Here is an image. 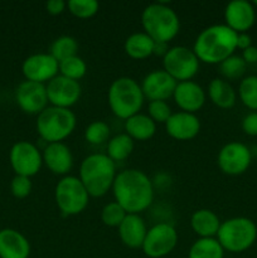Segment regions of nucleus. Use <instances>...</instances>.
<instances>
[{"instance_id": "obj_1", "label": "nucleus", "mask_w": 257, "mask_h": 258, "mask_svg": "<svg viewBox=\"0 0 257 258\" xmlns=\"http://www.w3.org/2000/svg\"><path fill=\"white\" fill-rule=\"evenodd\" d=\"M116 203L127 214H140L154 201V186L148 174L139 169H125L116 175L112 185Z\"/></svg>"}, {"instance_id": "obj_2", "label": "nucleus", "mask_w": 257, "mask_h": 258, "mask_svg": "<svg viewBox=\"0 0 257 258\" xmlns=\"http://www.w3.org/2000/svg\"><path fill=\"white\" fill-rule=\"evenodd\" d=\"M237 49V33L226 24H213L204 28L193 45L199 62L219 64L233 55Z\"/></svg>"}, {"instance_id": "obj_3", "label": "nucleus", "mask_w": 257, "mask_h": 258, "mask_svg": "<svg viewBox=\"0 0 257 258\" xmlns=\"http://www.w3.org/2000/svg\"><path fill=\"white\" fill-rule=\"evenodd\" d=\"M116 175V163L107 154H91L86 156L80 166V180L85 185L88 196L101 198L112 189Z\"/></svg>"}, {"instance_id": "obj_4", "label": "nucleus", "mask_w": 257, "mask_h": 258, "mask_svg": "<svg viewBox=\"0 0 257 258\" xmlns=\"http://www.w3.org/2000/svg\"><path fill=\"white\" fill-rule=\"evenodd\" d=\"M144 32L155 43H165L178 35L180 20L173 8L165 3H153L145 7L141 14Z\"/></svg>"}, {"instance_id": "obj_5", "label": "nucleus", "mask_w": 257, "mask_h": 258, "mask_svg": "<svg viewBox=\"0 0 257 258\" xmlns=\"http://www.w3.org/2000/svg\"><path fill=\"white\" fill-rule=\"evenodd\" d=\"M107 101L113 115L122 120L140 113L144 105L141 86L131 77H118L111 83L107 92Z\"/></svg>"}, {"instance_id": "obj_6", "label": "nucleus", "mask_w": 257, "mask_h": 258, "mask_svg": "<svg viewBox=\"0 0 257 258\" xmlns=\"http://www.w3.org/2000/svg\"><path fill=\"white\" fill-rule=\"evenodd\" d=\"M77 118L71 108L48 106L38 115L37 131L48 144L63 143L75 131Z\"/></svg>"}, {"instance_id": "obj_7", "label": "nucleus", "mask_w": 257, "mask_h": 258, "mask_svg": "<svg viewBox=\"0 0 257 258\" xmlns=\"http://www.w3.org/2000/svg\"><path fill=\"white\" fill-rule=\"evenodd\" d=\"M216 238L224 251L241 253L254 243L257 238V227L249 218L234 217L222 222Z\"/></svg>"}, {"instance_id": "obj_8", "label": "nucleus", "mask_w": 257, "mask_h": 258, "mask_svg": "<svg viewBox=\"0 0 257 258\" xmlns=\"http://www.w3.org/2000/svg\"><path fill=\"white\" fill-rule=\"evenodd\" d=\"M54 199L62 214L77 216L87 208L90 196L78 176L66 175L55 185Z\"/></svg>"}, {"instance_id": "obj_9", "label": "nucleus", "mask_w": 257, "mask_h": 258, "mask_svg": "<svg viewBox=\"0 0 257 258\" xmlns=\"http://www.w3.org/2000/svg\"><path fill=\"white\" fill-rule=\"evenodd\" d=\"M199 64L201 62L193 49L184 45L169 48L163 57V70L176 82L191 81V78L198 73Z\"/></svg>"}, {"instance_id": "obj_10", "label": "nucleus", "mask_w": 257, "mask_h": 258, "mask_svg": "<svg viewBox=\"0 0 257 258\" xmlns=\"http://www.w3.org/2000/svg\"><path fill=\"white\" fill-rule=\"evenodd\" d=\"M176 243V229L169 223H158L148 229L141 249L149 258H163L173 252Z\"/></svg>"}, {"instance_id": "obj_11", "label": "nucleus", "mask_w": 257, "mask_h": 258, "mask_svg": "<svg viewBox=\"0 0 257 258\" xmlns=\"http://www.w3.org/2000/svg\"><path fill=\"white\" fill-rule=\"evenodd\" d=\"M10 164L17 175L30 176L39 173L43 165L42 153L37 146L28 141L14 144L10 150Z\"/></svg>"}, {"instance_id": "obj_12", "label": "nucleus", "mask_w": 257, "mask_h": 258, "mask_svg": "<svg viewBox=\"0 0 257 258\" xmlns=\"http://www.w3.org/2000/svg\"><path fill=\"white\" fill-rule=\"evenodd\" d=\"M48 102L50 106L71 108L80 101L82 88L78 81L70 80L65 76H55L45 85Z\"/></svg>"}, {"instance_id": "obj_13", "label": "nucleus", "mask_w": 257, "mask_h": 258, "mask_svg": "<svg viewBox=\"0 0 257 258\" xmlns=\"http://www.w3.org/2000/svg\"><path fill=\"white\" fill-rule=\"evenodd\" d=\"M217 163L227 175H241L251 164V151L244 144L232 141L219 150Z\"/></svg>"}, {"instance_id": "obj_14", "label": "nucleus", "mask_w": 257, "mask_h": 258, "mask_svg": "<svg viewBox=\"0 0 257 258\" xmlns=\"http://www.w3.org/2000/svg\"><path fill=\"white\" fill-rule=\"evenodd\" d=\"M22 71L27 81L47 85L59 75V63L49 53H35L23 62Z\"/></svg>"}, {"instance_id": "obj_15", "label": "nucleus", "mask_w": 257, "mask_h": 258, "mask_svg": "<svg viewBox=\"0 0 257 258\" xmlns=\"http://www.w3.org/2000/svg\"><path fill=\"white\" fill-rule=\"evenodd\" d=\"M15 98L19 107L30 115H39L49 103L45 85L32 81H24L18 86Z\"/></svg>"}, {"instance_id": "obj_16", "label": "nucleus", "mask_w": 257, "mask_h": 258, "mask_svg": "<svg viewBox=\"0 0 257 258\" xmlns=\"http://www.w3.org/2000/svg\"><path fill=\"white\" fill-rule=\"evenodd\" d=\"M176 85L178 82L165 71L155 70L145 76L140 86L149 101H166L173 97Z\"/></svg>"}, {"instance_id": "obj_17", "label": "nucleus", "mask_w": 257, "mask_h": 258, "mask_svg": "<svg viewBox=\"0 0 257 258\" xmlns=\"http://www.w3.org/2000/svg\"><path fill=\"white\" fill-rule=\"evenodd\" d=\"M256 14L253 5L247 0H233L224 9V20L227 27L239 34L246 33L254 24Z\"/></svg>"}, {"instance_id": "obj_18", "label": "nucleus", "mask_w": 257, "mask_h": 258, "mask_svg": "<svg viewBox=\"0 0 257 258\" xmlns=\"http://www.w3.org/2000/svg\"><path fill=\"white\" fill-rule=\"evenodd\" d=\"M165 130L170 138L178 141H189L201 131V121L196 113L174 112L165 122Z\"/></svg>"}, {"instance_id": "obj_19", "label": "nucleus", "mask_w": 257, "mask_h": 258, "mask_svg": "<svg viewBox=\"0 0 257 258\" xmlns=\"http://www.w3.org/2000/svg\"><path fill=\"white\" fill-rule=\"evenodd\" d=\"M43 164L55 175H68L73 168V155L65 143L48 144L42 153Z\"/></svg>"}, {"instance_id": "obj_20", "label": "nucleus", "mask_w": 257, "mask_h": 258, "mask_svg": "<svg viewBox=\"0 0 257 258\" xmlns=\"http://www.w3.org/2000/svg\"><path fill=\"white\" fill-rule=\"evenodd\" d=\"M176 106L184 112L196 113L206 103V92L193 81L178 82L173 95Z\"/></svg>"}, {"instance_id": "obj_21", "label": "nucleus", "mask_w": 257, "mask_h": 258, "mask_svg": "<svg viewBox=\"0 0 257 258\" xmlns=\"http://www.w3.org/2000/svg\"><path fill=\"white\" fill-rule=\"evenodd\" d=\"M118 237L128 248H141L148 228L140 214H127L122 223L118 226Z\"/></svg>"}, {"instance_id": "obj_22", "label": "nucleus", "mask_w": 257, "mask_h": 258, "mask_svg": "<svg viewBox=\"0 0 257 258\" xmlns=\"http://www.w3.org/2000/svg\"><path fill=\"white\" fill-rule=\"evenodd\" d=\"M30 244L20 232L15 229L0 231V258H28Z\"/></svg>"}, {"instance_id": "obj_23", "label": "nucleus", "mask_w": 257, "mask_h": 258, "mask_svg": "<svg viewBox=\"0 0 257 258\" xmlns=\"http://www.w3.org/2000/svg\"><path fill=\"white\" fill-rule=\"evenodd\" d=\"M222 222L211 209H198L190 217V227L199 238H216Z\"/></svg>"}, {"instance_id": "obj_24", "label": "nucleus", "mask_w": 257, "mask_h": 258, "mask_svg": "<svg viewBox=\"0 0 257 258\" xmlns=\"http://www.w3.org/2000/svg\"><path fill=\"white\" fill-rule=\"evenodd\" d=\"M155 42L145 32H136L128 35L123 44L125 53L133 59H146L154 54Z\"/></svg>"}, {"instance_id": "obj_25", "label": "nucleus", "mask_w": 257, "mask_h": 258, "mask_svg": "<svg viewBox=\"0 0 257 258\" xmlns=\"http://www.w3.org/2000/svg\"><path fill=\"white\" fill-rule=\"evenodd\" d=\"M125 131L133 140H150L156 133V123L145 113H136L125 120Z\"/></svg>"}, {"instance_id": "obj_26", "label": "nucleus", "mask_w": 257, "mask_h": 258, "mask_svg": "<svg viewBox=\"0 0 257 258\" xmlns=\"http://www.w3.org/2000/svg\"><path fill=\"white\" fill-rule=\"evenodd\" d=\"M208 96L213 105L223 110L233 107L236 103V91L223 78H214L209 82Z\"/></svg>"}, {"instance_id": "obj_27", "label": "nucleus", "mask_w": 257, "mask_h": 258, "mask_svg": "<svg viewBox=\"0 0 257 258\" xmlns=\"http://www.w3.org/2000/svg\"><path fill=\"white\" fill-rule=\"evenodd\" d=\"M224 249L217 238H198L189 249L188 258H223Z\"/></svg>"}, {"instance_id": "obj_28", "label": "nucleus", "mask_w": 257, "mask_h": 258, "mask_svg": "<svg viewBox=\"0 0 257 258\" xmlns=\"http://www.w3.org/2000/svg\"><path fill=\"white\" fill-rule=\"evenodd\" d=\"M134 150V140L126 133L118 134L108 140L107 156L112 161H122L131 155Z\"/></svg>"}, {"instance_id": "obj_29", "label": "nucleus", "mask_w": 257, "mask_h": 258, "mask_svg": "<svg viewBox=\"0 0 257 258\" xmlns=\"http://www.w3.org/2000/svg\"><path fill=\"white\" fill-rule=\"evenodd\" d=\"M78 53V43L76 38L71 35H60L53 40L50 45L49 54L57 60L58 63L67 58L75 57Z\"/></svg>"}, {"instance_id": "obj_30", "label": "nucleus", "mask_w": 257, "mask_h": 258, "mask_svg": "<svg viewBox=\"0 0 257 258\" xmlns=\"http://www.w3.org/2000/svg\"><path fill=\"white\" fill-rule=\"evenodd\" d=\"M87 73V64L80 55L67 58L59 62V75L73 81H80Z\"/></svg>"}, {"instance_id": "obj_31", "label": "nucleus", "mask_w": 257, "mask_h": 258, "mask_svg": "<svg viewBox=\"0 0 257 258\" xmlns=\"http://www.w3.org/2000/svg\"><path fill=\"white\" fill-rule=\"evenodd\" d=\"M219 73L223 76L226 80H238L244 75L247 68V63L244 62L243 58L239 55H231L223 62L219 63Z\"/></svg>"}, {"instance_id": "obj_32", "label": "nucleus", "mask_w": 257, "mask_h": 258, "mask_svg": "<svg viewBox=\"0 0 257 258\" xmlns=\"http://www.w3.org/2000/svg\"><path fill=\"white\" fill-rule=\"evenodd\" d=\"M239 98L249 110L257 111V76L244 77L239 83Z\"/></svg>"}, {"instance_id": "obj_33", "label": "nucleus", "mask_w": 257, "mask_h": 258, "mask_svg": "<svg viewBox=\"0 0 257 258\" xmlns=\"http://www.w3.org/2000/svg\"><path fill=\"white\" fill-rule=\"evenodd\" d=\"M127 216L125 209L116 202H110L106 204L101 211V221L105 226L111 227V228H118L125 217Z\"/></svg>"}, {"instance_id": "obj_34", "label": "nucleus", "mask_w": 257, "mask_h": 258, "mask_svg": "<svg viewBox=\"0 0 257 258\" xmlns=\"http://www.w3.org/2000/svg\"><path fill=\"white\" fill-rule=\"evenodd\" d=\"M67 8L72 15L78 19H90L98 12V3L96 0H70Z\"/></svg>"}, {"instance_id": "obj_35", "label": "nucleus", "mask_w": 257, "mask_h": 258, "mask_svg": "<svg viewBox=\"0 0 257 258\" xmlns=\"http://www.w3.org/2000/svg\"><path fill=\"white\" fill-rule=\"evenodd\" d=\"M110 126L105 121H92L85 130V139L88 144L101 145L110 138Z\"/></svg>"}, {"instance_id": "obj_36", "label": "nucleus", "mask_w": 257, "mask_h": 258, "mask_svg": "<svg viewBox=\"0 0 257 258\" xmlns=\"http://www.w3.org/2000/svg\"><path fill=\"white\" fill-rule=\"evenodd\" d=\"M173 115L171 108L166 101H150L148 107V116L155 123H164L165 125L169 117Z\"/></svg>"}, {"instance_id": "obj_37", "label": "nucleus", "mask_w": 257, "mask_h": 258, "mask_svg": "<svg viewBox=\"0 0 257 258\" xmlns=\"http://www.w3.org/2000/svg\"><path fill=\"white\" fill-rule=\"evenodd\" d=\"M12 193L15 198L23 199L28 197L32 191V181L30 178L23 175H15L12 180Z\"/></svg>"}, {"instance_id": "obj_38", "label": "nucleus", "mask_w": 257, "mask_h": 258, "mask_svg": "<svg viewBox=\"0 0 257 258\" xmlns=\"http://www.w3.org/2000/svg\"><path fill=\"white\" fill-rule=\"evenodd\" d=\"M242 130L249 136H257V112H251L242 120Z\"/></svg>"}, {"instance_id": "obj_39", "label": "nucleus", "mask_w": 257, "mask_h": 258, "mask_svg": "<svg viewBox=\"0 0 257 258\" xmlns=\"http://www.w3.org/2000/svg\"><path fill=\"white\" fill-rule=\"evenodd\" d=\"M67 8V3L63 0H49L45 3V10L49 13L50 15H59Z\"/></svg>"}, {"instance_id": "obj_40", "label": "nucleus", "mask_w": 257, "mask_h": 258, "mask_svg": "<svg viewBox=\"0 0 257 258\" xmlns=\"http://www.w3.org/2000/svg\"><path fill=\"white\" fill-rule=\"evenodd\" d=\"M251 45H252L251 37H249L247 33H239V34H237V48L244 50L247 49V48L251 47Z\"/></svg>"}, {"instance_id": "obj_41", "label": "nucleus", "mask_w": 257, "mask_h": 258, "mask_svg": "<svg viewBox=\"0 0 257 258\" xmlns=\"http://www.w3.org/2000/svg\"><path fill=\"white\" fill-rule=\"evenodd\" d=\"M241 57L243 58V60L246 63H256L257 62V48L253 47V45H251V47L243 50V53H242Z\"/></svg>"}, {"instance_id": "obj_42", "label": "nucleus", "mask_w": 257, "mask_h": 258, "mask_svg": "<svg viewBox=\"0 0 257 258\" xmlns=\"http://www.w3.org/2000/svg\"><path fill=\"white\" fill-rule=\"evenodd\" d=\"M168 44L165 43H155V47H154V54H159V55H165V53L168 52Z\"/></svg>"}, {"instance_id": "obj_43", "label": "nucleus", "mask_w": 257, "mask_h": 258, "mask_svg": "<svg viewBox=\"0 0 257 258\" xmlns=\"http://www.w3.org/2000/svg\"><path fill=\"white\" fill-rule=\"evenodd\" d=\"M253 4H254V5H257V0H254V3H253Z\"/></svg>"}]
</instances>
